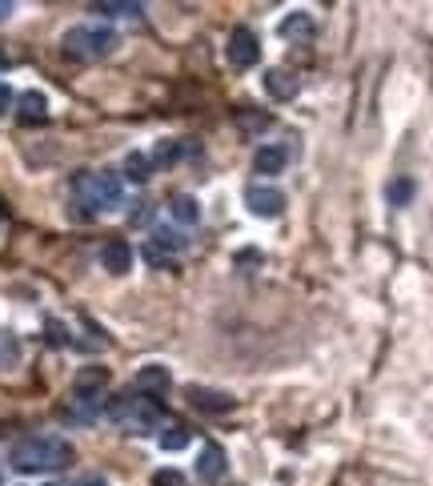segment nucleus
Returning <instances> with one entry per match:
<instances>
[{"instance_id":"obj_13","label":"nucleus","mask_w":433,"mask_h":486,"mask_svg":"<svg viewBox=\"0 0 433 486\" xmlns=\"http://www.w3.org/2000/svg\"><path fill=\"white\" fill-rule=\"evenodd\" d=\"M225 450L216 442H208L205 450H200V458H197V474H200V482H221L225 478Z\"/></svg>"},{"instance_id":"obj_21","label":"nucleus","mask_w":433,"mask_h":486,"mask_svg":"<svg viewBox=\"0 0 433 486\" xmlns=\"http://www.w3.org/2000/svg\"><path fill=\"white\" fill-rule=\"evenodd\" d=\"M104 382H109V374H104L101 366H93V370H80V374H77L72 390H85V394H96V390H104Z\"/></svg>"},{"instance_id":"obj_4","label":"nucleus","mask_w":433,"mask_h":486,"mask_svg":"<svg viewBox=\"0 0 433 486\" xmlns=\"http://www.w3.org/2000/svg\"><path fill=\"white\" fill-rule=\"evenodd\" d=\"M109 414H112V422H120L125 430H133V434H149V430H157L160 426V406H157V398H144V394H128V398H117V402L109 406Z\"/></svg>"},{"instance_id":"obj_12","label":"nucleus","mask_w":433,"mask_h":486,"mask_svg":"<svg viewBox=\"0 0 433 486\" xmlns=\"http://www.w3.org/2000/svg\"><path fill=\"white\" fill-rule=\"evenodd\" d=\"M104 406V390L96 394H85V390H72V402H69V418L72 422H93Z\"/></svg>"},{"instance_id":"obj_7","label":"nucleus","mask_w":433,"mask_h":486,"mask_svg":"<svg viewBox=\"0 0 433 486\" xmlns=\"http://www.w3.org/2000/svg\"><path fill=\"white\" fill-rule=\"evenodd\" d=\"M245 205H249L253 218H281L285 197H281V189H273V185H249L245 189Z\"/></svg>"},{"instance_id":"obj_14","label":"nucleus","mask_w":433,"mask_h":486,"mask_svg":"<svg viewBox=\"0 0 433 486\" xmlns=\"http://www.w3.org/2000/svg\"><path fill=\"white\" fill-rule=\"evenodd\" d=\"M313 33H317V25H313L309 12H289V17L277 25L281 41H313Z\"/></svg>"},{"instance_id":"obj_16","label":"nucleus","mask_w":433,"mask_h":486,"mask_svg":"<svg viewBox=\"0 0 433 486\" xmlns=\"http://www.w3.org/2000/svg\"><path fill=\"white\" fill-rule=\"evenodd\" d=\"M16 117H20V125H40L48 117V101L45 93H24L20 101H16Z\"/></svg>"},{"instance_id":"obj_28","label":"nucleus","mask_w":433,"mask_h":486,"mask_svg":"<svg viewBox=\"0 0 433 486\" xmlns=\"http://www.w3.org/2000/svg\"><path fill=\"white\" fill-rule=\"evenodd\" d=\"M0 221H4V213H0Z\"/></svg>"},{"instance_id":"obj_9","label":"nucleus","mask_w":433,"mask_h":486,"mask_svg":"<svg viewBox=\"0 0 433 486\" xmlns=\"http://www.w3.org/2000/svg\"><path fill=\"white\" fill-rule=\"evenodd\" d=\"M285 165H289V145H277V141H269V145H261L253 153V173H265V177L281 173Z\"/></svg>"},{"instance_id":"obj_17","label":"nucleus","mask_w":433,"mask_h":486,"mask_svg":"<svg viewBox=\"0 0 433 486\" xmlns=\"http://www.w3.org/2000/svg\"><path fill=\"white\" fill-rule=\"evenodd\" d=\"M192 153H197V145H189V141H160L157 153H152V169H157V165H176Z\"/></svg>"},{"instance_id":"obj_26","label":"nucleus","mask_w":433,"mask_h":486,"mask_svg":"<svg viewBox=\"0 0 433 486\" xmlns=\"http://www.w3.org/2000/svg\"><path fill=\"white\" fill-rule=\"evenodd\" d=\"M8 105H12V89H8V85H0V113H8Z\"/></svg>"},{"instance_id":"obj_25","label":"nucleus","mask_w":433,"mask_h":486,"mask_svg":"<svg viewBox=\"0 0 433 486\" xmlns=\"http://www.w3.org/2000/svg\"><path fill=\"white\" fill-rule=\"evenodd\" d=\"M237 121H241V129H265V125H269L265 117H257V113H241Z\"/></svg>"},{"instance_id":"obj_22","label":"nucleus","mask_w":433,"mask_h":486,"mask_svg":"<svg viewBox=\"0 0 433 486\" xmlns=\"http://www.w3.org/2000/svg\"><path fill=\"white\" fill-rule=\"evenodd\" d=\"M189 430L184 426H165L160 430V450H184V446H189Z\"/></svg>"},{"instance_id":"obj_3","label":"nucleus","mask_w":433,"mask_h":486,"mask_svg":"<svg viewBox=\"0 0 433 486\" xmlns=\"http://www.w3.org/2000/svg\"><path fill=\"white\" fill-rule=\"evenodd\" d=\"M64 57L72 61H101L117 49V33L104 25H77L64 33Z\"/></svg>"},{"instance_id":"obj_27","label":"nucleus","mask_w":433,"mask_h":486,"mask_svg":"<svg viewBox=\"0 0 433 486\" xmlns=\"http://www.w3.org/2000/svg\"><path fill=\"white\" fill-rule=\"evenodd\" d=\"M12 17V0H0V21Z\"/></svg>"},{"instance_id":"obj_1","label":"nucleus","mask_w":433,"mask_h":486,"mask_svg":"<svg viewBox=\"0 0 433 486\" xmlns=\"http://www.w3.org/2000/svg\"><path fill=\"white\" fill-rule=\"evenodd\" d=\"M77 458L72 446L64 438H53V434H32V438H20V442L8 450V462L12 470L20 474H45V470H64L69 462Z\"/></svg>"},{"instance_id":"obj_2","label":"nucleus","mask_w":433,"mask_h":486,"mask_svg":"<svg viewBox=\"0 0 433 486\" xmlns=\"http://www.w3.org/2000/svg\"><path fill=\"white\" fill-rule=\"evenodd\" d=\"M72 189H77V197L85 205H93L96 213H112L125 205V181L117 177V173H80L77 181H72Z\"/></svg>"},{"instance_id":"obj_10","label":"nucleus","mask_w":433,"mask_h":486,"mask_svg":"<svg viewBox=\"0 0 433 486\" xmlns=\"http://www.w3.org/2000/svg\"><path fill=\"white\" fill-rule=\"evenodd\" d=\"M168 382H173V378H168L165 366L152 362V366H141V370H136V382H133V386H136V394L157 398V394H165V390H168Z\"/></svg>"},{"instance_id":"obj_20","label":"nucleus","mask_w":433,"mask_h":486,"mask_svg":"<svg viewBox=\"0 0 433 486\" xmlns=\"http://www.w3.org/2000/svg\"><path fill=\"white\" fill-rule=\"evenodd\" d=\"M93 12H101V17H112V21H117V17H141V4H136V0H104V4H96V9Z\"/></svg>"},{"instance_id":"obj_15","label":"nucleus","mask_w":433,"mask_h":486,"mask_svg":"<svg viewBox=\"0 0 433 486\" xmlns=\"http://www.w3.org/2000/svg\"><path fill=\"white\" fill-rule=\"evenodd\" d=\"M101 266L104 269H109V274H128V269H133V250H128V242H120V237H117V242H109V245H104V250H101Z\"/></svg>"},{"instance_id":"obj_11","label":"nucleus","mask_w":433,"mask_h":486,"mask_svg":"<svg viewBox=\"0 0 433 486\" xmlns=\"http://www.w3.org/2000/svg\"><path fill=\"white\" fill-rule=\"evenodd\" d=\"M265 93H269L273 101H293L297 93H301V77L289 73V69H273V73L265 77Z\"/></svg>"},{"instance_id":"obj_6","label":"nucleus","mask_w":433,"mask_h":486,"mask_svg":"<svg viewBox=\"0 0 433 486\" xmlns=\"http://www.w3.org/2000/svg\"><path fill=\"white\" fill-rule=\"evenodd\" d=\"M181 250H184V237L168 234V229H157V234L144 242V261H149L152 269H165Z\"/></svg>"},{"instance_id":"obj_24","label":"nucleus","mask_w":433,"mask_h":486,"mask_svg":"<svg viewBox=\"0 0 433 486\" xmlns=\"http://www.w3.org/2000/svg\"><path fill=\"white\" fill-rule=\"evenodd\" d=\"M152 486H184V478H181V470H157Z\"/></svg>"},{"instance_id":"obj_5","label":"nucleus","mask_w":433,"mask_h":486,"mask_svg":"<svg viewBox=\"0 0 433 486\" xmlns=\"http://www.w3.org/2000/svg\"><path fill=\"white\" fill-rule=\"evenodd\" d=\"M225 57H229V65L237 73H245V69H253L261 61V45H257V37L249 29H233L229 45H225Z\"/></svg>"},{"instance_id":"obj_18","label":"nucleus","mask_w":433,"mask_h":486,"mask_svg":"<svg viewBox=\"0 0 433 486\" xmlns=\"http://www.w3.org/2000/svg\"><path fill=\"white\" fill-rule=\"evenodd\" d=\"M168 213H173V221H181V226H197L200 221V205H197V197H189V194L173 197Z\"/></svg>"},{"instance_id":"obj_19","label":"nucleus","mask_w":433,"mask_h":486,"mask_svg":"<svg viewBox=\"0 0 433 486\" xmlns=\"http://www.w3.org/2000/svg\"><path fill=\"white\" fill-rule=\"evenodd\" d=\"M125 177L128 181H149L152 177V157L149 153H136V149H133V153L125 157Z\"/></svg>"},{"instance_id":"obj_8","label":"nucleus","mask_w":433,"mask_h":486,"mask_svg":"<svg viewBox=\"0 0 433 486\" xmlns=\"http://www.w3.org/2000/svg\"><path fill=\"white\" fill-rule=\"evenodd\" d=\"M184 398H189V406H197L200 414H229L233 406H237V398L225 394V390H208V386H189L184 390Z\"/></svg>"},{"instance_id":"obj_23","label":"nucleus","mask_w":433,"mask_h":486,"mask_svg":"<svg viewBox=\"0 0 433 486\" xmlns=\"http://www.w3.org/2000/svg\"><path fill=\"white\" fill-rule=\"evenodd\" d=\"M409 197H413V181H393L389 185V202L393 205H405Z\"/></svg>"}]
</instances>
